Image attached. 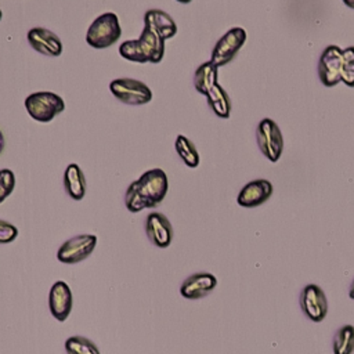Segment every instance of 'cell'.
Masks as SVG:
<instances>
[{"label": "cell", "mask_w": 354, "mask_h": 354, "mask_svg": "<svg viewBox=\"0 0 354 354\" xmlns=\"http://www.w3.org/2000/svg\"><path fill=\"white\" fill-rule=\"evenodd\" d=\"M167 189L169 181L165 170L159 167L147 170L127 187L124 205L131 213L156 207L165 199Z\"/></svg>", "instance_id": "6da1fadb"}, {"label": "cell", "mask_w": 354, "mask_h": 354, "mask_svg": "<svg viewBox=\"0 0 354 354\" xmlns=\"http://www.w3.org/2000/svg\"><path fill=\"white\" fill-rule=\"evenodd\" d=\"M119 54L122 58L136 64H159L165 57V40L144 26L138 39L120 43Z\"/></svg>", "instance_id": "7a4b0ae2"}, {"label": "cell", "mask_w": 354, "mask_h": 354, "mask_svg": "<svg viewBox=\"0 0 354 354\" xmlns=\"http://www.w3.org/2000/svg\"><path fill=\"white\" fill-rule=\"evenodd\" d=\"M122 36L119 18L115 12L98 15L87 28L86 41L95 50H104L113 46Z\"/></svg>", "instance_id": "3957f363"}, {"label": "cell", "mask_w": 354, "mask_h": 354, "mask_svg": "<svg viewBox=\"0 0 354 354\" xmlns=\"http://www.w3.org/2000/svg\"><path fill=\"white\" fill-rule=\"evenodd\" d=\"M25 109L29 116L40 123L51 122L65 109V101L53 91H35L25 98Z\"/></svg>", "instance_id": "277c9868"}, {"label": "cell", "mask_w": 354, "mask_h": 354, "mask_svg": "<svg viewBox=\"0 0 354 354\" xmlns=\"http://www.w3.org/2000/svg\"><path fill=\"white\" fill-rule=\"evenodd\" d=\"M112 95L126 105H145L152 100V90L141 80L133 77H118L109 83Z\"/></svg>", "instance_id": "5b68a950"}, {"label": "cell", "mask_w": 354, "mask_h": 354, "mask_svg": "<svg viewBox=\"0 0 354 354\" xmlns=\"http://www.w3.org/2000/svg\"><path fill=\"white\" fill-rule=\"evenodd\" d=\"M256 138L261 153L270 162L279 160L283 151V137L275 120L270 118L261 119L256 129Z\"/></svg>", "instance_id": "8992f818"}, {"label": "cell", "mask_w": 354, "mask_h": 354, "mask_svg": "<svg viewBox=\"0 0 354 354\" xmlns=\"http://www.w3.org/2000/svg\"><path fill=\"white\" fill-rule=\"evenodd\" d=\"M246 30L241 26H234L228 29L214 44L212 50V57L210 61L217 66H224L230 64L238 51L242 48V46L246 41Z\"/></svg>", "instance_id": "52a82bcc"}, {"label": "cell", "mask_w": 354, "mask_h": 354, "mask_svg": "<svg viewBox=\"0 0 354 354\" xmlns=\"http://www.w3.org/2000/svg\"><path fill=\"white\" fill-rule=\"evenodd\" d=\"M97 246V236L93 234H80L65 241L58 252L57 259L64 264H76L86 260Z\"/></svg>", "instance_id": "ba28073f"}, {"label": "cell", "mask_w": 354, "mask_h": 354, "mask_svg": "<svg viewBox=\"0 0 354 354\" xmlns=\"http://www.w3.org/2000/svg\"><path fill=\"white\" fill-rule=\"evenodd\" d=\"M343 50L339 46L330 44L324 48L318 59V77L325 87H333L342 82Z\"/></svg>", "instance_id": "9c48e42d"}, {"label": "cell", "mask_w": 354, "mask_h": 354, "mask_svg": "<svg viewBox=\"0 0 354 354\" xmlns=\"http://www.w3.org/2000/svg\"><path fill=\"white\" fill-rule=\"evenodd\" d=\"M300 307L310 321H324L328 314V300L324 290L315 283L306 285L300 293Z\"/></svg>", "instance_id": "30bf717a"}, {"label": "cell", "mask_w": 354, "mask_h": 354, "mask_svg": "<svg viewBox=\"0 0 354 354\" xmlns=\"http://www.w3.org/2000/svg\"><path fill=\"white\" fill-rule=\"evenodd\" d=\"M29 46L39 54L46 57H58L62 54L61 39L47 28L35 26L28 30L26 35Z\"/></svg>", "instance_id": "8fae6325"}, {"label": "cell", "mask_w": 354, "mask_h": 354, "mask_svg": "<svg viewBox=\"0 0 354 354\" xmlns=\"http://www.w3.org/2000/svg\"><path fill=\"white\" fill-rule=\"evenodd\" d=\"M145 232L149 241L160 249L169 248L173 241V227L160 212H151L145 218Z\"/></svg>", "instance_id": "7c38bea8"}, {"label": "cell", "mask_w": 354, "mask_h": 354, "mask_svg": "<svg viewBox=\"0 0 354 354\" xmlns=\"http://www.w3.org/2000/svg\"><path fill=\"white\" fill-rule=\"evenodd\" d=\"M72 306H73V296L68 283L64 281L54 282L48 293V307H50L51 315L57 321L64 322L69 317L72 311Z\"/></svg>", "instance_id": "4fadbf2b"}, {"label": "cell", "mask_w": 354, "mask_h": 354, "mask_svg": "<svg viewBox=\"0 0 354 354\" xmlns=\"http://www.w3.org/2000/svg\"><path fill=\"white\" fill-rule=\"evenodd\" d=\"M272 184L268 180H253L241 188L236 196V202L242 207H256L268 201L272 195Z\"/></svg>", "instance_id": "5bb4252c"}, {"label": "cell", "mask_w": 354, "mask_h": 354, "mask_svg": "<svg viewBox=\"0 0 354 354\" xmlns=\"http://www.w3.org/2000/svg\"><path fill=\"white\" fill-rule=\"evenodd\" d=\"M217 286V278L210 272H195L185 278L180 286V293L188 300H196L207 296Z\"/></svg>", "instance_id": "9a60e30c"}, {"label": "cell", "mask_w": 354, "mask_h": 354, "mask_svg": "<svg viewBox=\"0 0 354 354\" xmlns=\"http://www.w3.org/2000/svg\"><path fill=\"white\" fill-rule=\"evenodd\" d=\"M144 26L155 32L162 40H169L177 33L176 21L163 10L152 8L144 14Z\"/></svg>", "instance_id": "2e32d148"}, {"label": "cell", "mask_w": 354, "mask_h": 354, "mask_svg": "<svg viewBox=\"0 0 354 354\" xmlns=\"http://www.w3.org/2000/svg\"><path fill=\"white\" fill-rule=\"evenodd\" d=\"M86 177L83 170L76 163H69L64 171L65 192L73 201H82L86 195Z\"/></svg>", "instance_id": "e0dca14e"}, {"label": "cell", "mask_w": 354, "mask_h": 354, "mask_svg": "<svg viewBox=\"0 0 354 354\" xmlns=\"http://www.w3.org/2000/svg\"><path fill=\"white\" fill-rule=\"evenodd\" d=\"M218 68L212 61H205L201 64L194 73V87L195 90L205 95L217 84Z\"/></svg>", "instance_id": "ac0fdd59"}, {"label": "cell", "mask_w": 354, "mask_h": 354, "mask_svg": "<svg viewBox=\"0 0 354 354\" xmlns=\"http://www.w3.org/2000/svg\"><path fill=\"white\" fill-rule=\"evenodd\" d=\"M206 101L213 113L221 119H228L231 115V100L227 91L217 83L207 94Z\"/></svg>", "instance_id": "d6986e66"}, {"label": "cell", "mask_w": 354, "mask_h": 354, "mask_svg": "<svg viewBox=\"0 0 354 354\" xmlns=\"http://www.w3.org/2000/svg\"><path fill=\"white\" fill-rule=\"evenodd\" d=\"M174 148L178 158L184 162L185 166L195 169L199 165V153L194 145V142L184 134H178L174 141Z\"/></svg>", "instance_id": "ffe728a7"}, {"label": "cell", "mask_w": 354, "mask_h": 354, "mask_svg": "<svg viewBox=\"0 0 354 354\" xmlns=\"http://www.w3.org/2000/svg\"><path fill=\"white\" fill-rule=\"evenodd\" d=\"M333 354H353L354 351V326L343 325L333 337Z\"/></svg>", "instance_id": "44dd1931"}, {"label": "cell", "mask_w": 354, "mask_h": 354, "mask_svg": "<svg viewBox=\"0 0 354 354\" xmlns=\"http://www.w3.org/2000/svg\"><path fill=\"white\" fill-rule=\"evenodd\" d=\"M65 351L66 354H101L97 344L82 335L68 337L65 340Z\"/></svg>", "instance_id": "7402d4cb"}, {"label": "cell", "mask_w": 354, "mask_h": 354, "mask_svg": "<svg viewBox=\"0 0 354 354\" xmlns=\"http://www.w3.org/2000/svg\"><path fill=\"white\" fill-rule=\"evenodd\" d=\"M342 82L348 87H354V46L343 50Z\"/></svg>", "instance_id": "603a6c76"}, {"label": "cell", "mask_w": 354, "mask_h": 354, "mask_svg": "<svg viewBox=\"0 0 354 354\" xmlns=\"http://www.w3.org/2000/svg\"><path fill=\"white\" fill-rule=\"evenodd\" d=\"M15 188V174L11 169H0V203H3Z\"/></svg>", "instance_id": "cb8c5ba5"}, {"label": "cell", "mask_w": 354, "mask_h": 354, "mask_svg": "<svg viewBox=\"0 0 354 354\" xmlns=\"http://www.w3.org/2000/svg\"><path fill=\"white\" fill-rule=\"evenodd\" d=\"M17 236L18 228L14 224L0 218V243H11L17 239Z\"/></svg>", "instance_id": "d4e9b609"}, {"label": "cell", "mask_w": 354, "mask_h": 354, "mask_svg": "<svg viewBox=\"0 0 354 354\" xmlns=\"http://www.w3.org/2000/svg\"><path fill=\"white\" fill-rule=\"evenodd\" d=\"M4 147H6V138H4V134H3V131L0 130V153L3 152Z\"/></svg>", "instance_id": "484cf974"}, {"label": "cell", "mask_w": 354, "mask_h": 354, "mask_svg": "<svg viewBox=\"0 0 354 354\" xmlns=\"http://www.w3.org/2000/svg\"><path fill=\"white\" fill-rule=\"evenodd\" d=\"M343 3H344L348 8H353V10H354V0H343Z\"/></svg>", "instance_id": "4316f807"}, {"label": "cell", "mask_w": 354, "mask_h": 354, "mask_svg": "<svg viewBox=\"0 0 354 354\" xmlns=\"http://www.w3.org/2000/svg\"><path fill=\"white\" fill-rule=\"evenodd\" d=\"M348 295H350V297L354 300V279H353V282H351V286H350V292H348Z\"/></svg>", "instance_id": "83f0119b"}, {"label": "cell", "mask_w": 354, "mask_h": 354, "mask_svg": "<svg viewBox=\"0 0 354 354\" xmlns=\"http://www.w3.org/2000/svg\"><path fill=\"white\" fill-rule=\"evenodd\" d=\"M176 1H178V3H181V4H188V3H191L192 0H176Z\"/></svg>", "instance_id": "f1b7e54d"}, {"label": "cell", "mask_w": 354, "mask_h": 354, "mask_svg": "<svg viewBox=\"0 0 354 354\" xmlns=\"http://www.w3.org/2000/svg\"><path fill=\"white\" fill-rule=\"evenodd\" d=\"M1 17H3V12H1V10H0V21H1Z\"/></svg>", "instance_id": "f546056e"}]
</instances>
